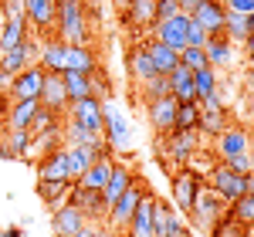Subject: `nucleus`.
I'll return each mask as SVG.
<instances>
[{
  "label": "nucleus",
  "instance_id": "nucleus-58",
  "mask_svg": "<svg viewBox=\"0 0 254 237\" xmlns=\"http://www.w3.org/2000/svg\"><path fill=\"white\" fill-rule=\"evenodd\" d=\"M116 3H119V10H122V7H129V0H116Z\"/></svg>",
  "mask_w": 254,
  "mask_h": 237
},
{
  "label": "nucleus",
  "instance_id": "nucleus-48",
  "mask_svg": "<svg viewBox=\"0 0 254 237\" xmlns=\"http://www.w3.org/2000/svg\"><path fill=\"white\" fill-rule=\"evenodd\" d=\"M75 237H116V234H112V227H105V224H92V220H88Z\"/></svg>",
  "mask_w": 254,
  "mask_h": 237
},
{
  "label": "nucleus",
  "instance_id": "nucleus-32",
  "mask_svg": "<svg viewBox=\"0 0 254 237\" xmlns=\"http://www.w3.org/2000/svg\"><path fill=\"white\" fill-rule=\"evenodd\" d=\"M68 71H81V75H95L98 71V58L88 44H75L68 48Z\"/></svg>",
  "mask_w": 254,
  "mask_h": 237
},
{
  "label": "nucleus",
  "instance_id": "nucleus-44",
  "mask_svg": "<svg viewBox=\"0 0 254 237\" xmlns=\"http://www.w3.org/2000/svg\"><path fill=\"white\" fill-rule=\"evenodd\" d=\"M180 64H183L187 71H200V68H207V55H203V48H183V51H180Z\"/></svg>",
  "mask_w": 254,
  "mask_h": 237
},
{
  "label": "nucleus",
  "instance_id": "nucleus-9",
  "mask_svg": "<svg viewBox=\"0 0 254 237\" xmlns=\"http://www.w3.org/2000/svg\"><path fill=\"white\" fill-rule=\"evenodd\" d=\"M224 200L217 197L210 186H203V193L196 197V207H193V214H190V220H193V227H200V231H214V224L220 217H224Z\"/></svg>",
  "mask_w": 254,
  "mask_h": 237
},
{
  "label": "nucleus",
  "instance_id": "nucleus-54",
  "mask_svg": "<svg viewBox=\"0 0 254 237\" xmlns=\"http://www.w3.org/2000/svg\"><path fill=\"white\" fill-rule=\"evenodd\" d=\"M3 237H24V231H20V227H7V231H3Z\"/></svg>",
  "mask_w": 254,
  "mask_h": 237
},
{
  "label": "nucleus",
  "instance_id": "nucleus-37",
  "mask_svg": "<svg viewBox=\"0 0 254 237\" xmlns=\"http://www.w3.org/2000/svg\"><path fill=\"white\" fill-rule=\"evenodd\" d=\"M68 190L71 183H38V200L48 210H58L61 203H68Z\"/></svg>",
  "mask_w": 254,
  "mask_h": 237
},
{
  "label": "nucleus",
  "instance_id": "nucleus-11",
  "mask_svg": "<svg viewBox=\"0 0 254 237\" xmlns=\"http://www.w3.org/2000/svg\"><path fill=\"white\" fill-rule=\"evenodd\" d=\"M251 132L244 125H227L220 136L214 139V153L220 159H231V156H241V153H251Z\"/></svg>",
  "mask_w": 254,
  "mask_h": 237
},
{
  "label": "nucleus",
  "instance_id": "nucleus-31",
  "mask_svg": "<svg viewBox=\"0 0 254 237\" xmlns=\"http://www.w3.org/2000/svg\"><path fill=\"white\" fill-rule=\"evenodd\" d=\"M146 51H149V61H153V68H156V75H170L176 64H180V55H176L173 48H166V44H159V41L146 38Z\"/></svg>",
  "mask_w": 254,
  "mask_h": 237
},
{
  "label": "nucleus",
  "instance_id": "nucleus-16",
  "mask_svg": "<svg viewBox=\"0 0 254 237\" xmlns=\"http://www.w3.org/2000/svg\"><path fill=\"white\" fill-rule=\"evenodd\" d=\"M176 99H156V102H146V122L153 125V132L156 136H166V132H173L176 125Z\"/></svg>",
  "mask_w": 254,
  "mask_h": 237
},
{
  "label": "nucleus",
  "instance_id": "nucleus-27",
  "mask_svg": "<svg viewBox=\"0 0 254 237\" xmlns=\"http://www.w3.org/2000/svg\"><path fill=\"white\" fill-rule=\"evenodd\" d=\"M112 163H116L112 156L95 159V163H92V166L75 179V186H81V190H102V186L109 183V177H112Z\"/></svg>",
  "mask_w": 254,
  "mask_h": 237
},
{
  "label": "nucleus",
  "instance_id": "nucleus-1",
  "mask_svg": "<svg viewBox=\"0 0 254 237\" xmlns=\"http://www.w3.org/2000/svg\"><path fill=\"white\" fill-rule=\"evenodd\" d=\"M55 34H58V41L68 44V48L88 44V14H85V3H78V0H58Z\"/></svg>",
  "mask_w": 254,
  "mask_h": 237
},
{
  "label": "nucleus",
  "instance_id": "nucleus-38",
  "mask_svg": "<svg viewBox=\"0 0 254 237\" xmlns=\"http://www.w3.org/2000/svg\"><path fill=\"white\" fill-rule=\"evenodd\" d=\"M27 41V20H3V31H0V55L17 48Z\"/></svg>",
  "mask_w": 254,
  "mask_h": 237
},
{
  "label": "nucleus",
  "instance_id": "nucleus-12",
  "mask_svg": "<svg viewBox=\"0 0 254 237\" xmlns=\"http://www.w3.org/2000/svg\"><path fill=\"white\" fill-rule=\"evenodd\" d=\"M159 139H166V159L170 163H176V166H190L196 156V132H180V129H173V132H166V136H159Z\"/></svg>",
  "mask_w": 254,
  "mask_h": 237
},
{
  "label": "nucleus",
  "instance_id": "nucleus-51",
  "mask_svg": "<svg viewBox=\"0 0 254 237\" xmlns=\"http://www.w3.org/2000/svg\"><path fill=\"white\" fill-rule=\"evenodd\" d=\"M241 48H244V58H248V64L254 68V34H248V41H244Z\"/></svg>",
  "mask_w": 254,
  "mask_h": 237
},
{
  "label": "nucleus",
  "instance_id": "nucleus-60",
  "mask_svg": "<svg viewBox=\"0 0 254 237\" xmlns=\"http://www.w3.org/2000/svg\"><path fill=\"white\" fill-rule=\"evenodd\" d=\"M78 3H85V7H88V3H92V0H78Z\"/></svg>",
  "mask_w": 254,
  "mask_h": 237
},
{
  "label": "nucleus",
  "instance_id": "nucleus-10",
  "mask_svg": "<svg viewBox=\"0 0 254 237\" xmlns=\"http://www.w3.org/2000/svg\"><path fill=\"white\" fill-rule=\"evenodd\" d=\"M24 17H27V24H34V27H38V34L55 38L58 3H55V0H24Z\"/></svg>",
  "mask_w": 254,
  "mask_h": 237
},
{
  "label": "nucleus",
  "instance_id": "nucleus-45",
  "mask_svg": "<svg viewBox=\"0 0 254 237\" xmlns=\"http://www.w3.org/2000/svg\"><path fill=\"white\" fill-rule=\"evenodd\" d=\"M210 237H248V231L241 227V224H234L231 217H220L214 224V231H210Z\"/></svg>",
  "mask_w": 254,
  "mask_h": 237
},
{
  "label": "nucleus",
  "instance_id": "nucleus-8",
  "mask_svg": "<svg viewBox=\"0 0 254 237\" xmlns=\"http://www.w3.org/2000/svg\"><path fill=\"white\" fill-rule=\"evenodd\" d=\"M187 31H190V17H187V14H176V17H170V20L153 24V41L173 48L176 55H180V51L187 48Z\"/></svg>",
  "mask_w": 254,
  "mask_h": 237
},
{
  "label": "nucleus",
  "instance_id": "nucleus-6",
  "mask_svg": "<svg viewBox=\"0 0 254 237\" xmlns=\"http://www.w3.org/2000/svg\"><path fill=\"white\" fill-rule=\"evenodd\" d=\"M64 118H71L75 125L88 129L92 136H102V102H98L95 95H88V99L71 102V105L64 109Z\"/></svg>",
  "mask_w": 254,
  "mask_h": 237
},
{
  "label": "nucleus",
  "instance_id": "nucleus-47",
  "mask_svg": "<svg viewBox=\"0 0 254 237\" xmlns=\"http://www.w3.org/2000/svg\"><path fill=\"white\" fill-rule=\"evenodd\" d=\"M180 14V0H156V24Z\"/></svg>",
  "mask_w": 254,
  "mask_h": 237
},
{
  "label": "nucleus",
  "instance_id": "nucleus-14",
  "mask_svg": "<svg viewBox=\"0 0 254 237\" xmlns=\"http://www.w3.org/2000/svg\"><path fill=\"white\" fill-rule=\"evenodd\" d=\"M122 24L129 31H153L156 24V0H129V7L119 10Z\"/></svg>",
  "mask_w": 254,
  "mask_h": 237
},
{
  "label": "nucleus",
  "instance_id": "nucleus-2",
  "mask_svg": "<svg viewBox=\"0 0 254 237\" xmlns=\"http://www.w3.org/2000/svg\"><path fill=\"white\" fill-rule=\"evenodd\" d=\"M102 139L109 149H126L132 142V125L116 102H102Z\"/></svg>",
  "mask_w": 254,
  "mask_h": 237
},
{
  "label": "nucleus",
  "instance_id": "nucleus-26",
  "mask_svg": "<svg viewBox=\"0 0 254 237\" xmlns=\"http://www.w3.org/2000/svg\"><path fill=\"white\" fill-rule=\"evenodd\" d=\"M38 102H41V109H51V112L64 116L68 95H64V81H61V75H48V71H44V88H41Z\"/></svg>",
  "mask_w": 254,
  "mask_h": 237
},
{
  "label": "nucleus",
  "instance_id": "nucleus-7",
  "mask_svg": "<svg viewBox=\"0 0 254 237\" xmlns=\"http://www.w3.org/2000/svg\"><path fill=\"white\" fill-rule=\"evenodd\" d=\"M139 197H142V186L132 183V186H129V190L109 207V214H105V227H112V231H126L129 220H132V214H136V207H139Z\"/></svg>",
  "mask_w": 254,
  "mask_h": 237
},
{
  "label": "nucleus",
  "instance_id": "nucleus-52",
  "mask_svg": "<svg viewBox=\"0 0 254 237\" xmlns=\"http://www.w3.org/2000/svg\"><path fill=\"white\" fill-rule=\"evenodd\" d=\"M244 105H248V112L254 116V78L248 81V88H244Z\"/></svg>",
  "mask_w": 254,
  "mask_h": 237
},
{
  "label": "nucleus",
  "instance_id": "nucleus-23",
  "mask_svg": "<svg viewBox=\"0 0 254 237\" xmlns=\"http://www.w3.org/2000/svg\"><path fill=\"white\" fill-rule=\"evenodd\" d=\"M183 234H187V227L173 214V207L156 200V207H153V237H183Z\"/></svg>",
  "mask_w": 254,
  "mask_h": 237
},
{
  "label": "nucleus",
  "instance_id": "nucleus-13",
  "mask_svg": "<svg viewBox=\"0 0 254 237\" xmlns=\"http://www.w3.org/2000/svg\"><path fill=\"white\" fill-rule=\"evenodd\" d=\"M38 55H41V48L27 38L24 44H17V48H10V51H3V55H0V71L14 78V75H20L24 68L38 64Z\"/></svg>",
  "mask_w": 254,
  "mask_h": 237
},
{
  "label": "nucleus",
  "instance_id": "nucleus-18",
  "mask_svg": "<svg viewBox=\"0 0 254 237\" xmlns=\"http://www.w3.org/2000/svg\"><path fill=\"white\" fill-rule=\"evenodd\" d=\"M85 224H88V217L71 203H61L58 210H51V234L55 237H75Z\"/></svg>",
  "mask_w": 254,
  "mask_h": 237
},
{
  "label": "nucleus",
  "instance_id": "nucleus-20",
  "mask_svg": "<svg viewBox=\"0 0 254 237\" xmlns=\"http://www.w3.org/2000/svg\"><path fill=\"white\" fill-rule=\"evenodd\" d=\"M38 64L48 75H64V71H68V44H61L58 38H48L41 44Z\"/></svg>",
  "mask_w": 254,
  "mask_h": 237
},
{
  "label": "nucleus",
  "instance_id": "nucleus-29",
  "mask_svg": "<svg viewBox=\"0 0 254 237\" xmlns=\"http://www.w3.org/2000/svg\"><path fill=\"white\" fill-rule=\"evenodd\" d=\"M126 64H129V75L142 85V81L156 78V68H153V61H149V51H146V44H132L129 48V55H126Z\"/></svg>",
  "mask_w": 254,
  "mask_h": 237
},
{
  "label": "nucleus",
  "instance_id": "nucleus-4",
  "mask_svg": "<svg viewBox=\"0 0 254 237\" xmlns=\"http://www.w3.org/2000/svg\"><path fill=\"white\" fill-rule=\"evenodd\" d=\"M207 183H210V190H214L224 203H234V200L248 197V177H237L227 166H214V170L207 173Z\"/></svg>",
  "mask_w": 254,
  "mask_h": 237
},
{
  "label": "nucleus",
  "instance_id": "nucleus-40",
  "mask_svg": "<svg viewBox=\"0 0 254 237\" xmlns=\"http://www.w3.org/2000/svg\"><path fill=\"white\" fill-rule=\"evenodd\" d=\"M3 142H7V149H10V159H24V156H31L34 136L24 132V129H10V132L3 136Z\"/></svg>",
  "mask_w": 254,
  "mask_h": 237
},
{
  "label": "nucleus",
  "instance_id": "nucleus-53",
  "mask_svg": "<svg viewBox=\"0 0 254 237\" xmlns=\"http://www.w3.org/2000/svg\"><path fill=\"white\" fill-rule=\"evenodd\" d=\"M200 3H203V0H180V14H187V17H190Z\"/></svg>",
  "mask_w": 254,
  "mask_h": 237
},
{
  "label": "nucleus",
  "instance_id": "nucleus-46",
  "mask_svg": "<svg viewBox=\"0 0 254 237\" xmlns=\"http://www.w3.org/2000/svg\"><path fill=\"white\" fill-rule=\"evenodd\" d=\"M224 166H227L231 173H237V177H248V173H251V156H248V153L231 156V159H224Z\"/></svg>",
  "mask_w": 254,
  "mask_h": 237
},
{
  "label": "nucleus",
  "instance_id": "nucleus-49",
  "mask_svg": "<svg viewBox=\"0 0 254 237\" xmlns=\"http://www.w3.org/2000/svg\"><path fill=\"white\" fill-rule=\"evenodd\" d=\"M207 44V31L203 27H196L193 20H190V31H187V48H203Z\"/></svg>",
  "mask_w": 254,
  "mask_h": 237
},
{
  "label": "nucleus",
  "instance_id": "nucleus-17",
  "mask_svg": "<svg viewBox=\"0 0 254 237\" xmlns=\"http://www.w3.org/2000/svg\"><path fill=\"white\" fill-rule=\"evenodd\" d=\"M38 183H71V170H68V153L64 146L41 156L38 163Z\"/></svg>",
  "mask_w": 254,
  "mask_h": 237
},
{
  "label": "nucleus",
  "instance_id": "nucleus-50",
  "mask_svg": "<svg viewBox=\"0 0 254 237\" xmlns=\"http://www.w3.org/2000/svg\"><path fill=\"white\" fill-rule=\"evenodd\" d=\"M224 7L227 10H234V14H254V0H224Z\"/></svg>",
  "mask_w": 254,
  "mask_h": 237
},
{
  "label": "nucleus",
  "instance_id": "nucleus-34",
  "mask_svg": "<svg viewBox=\"0 0 254 237\" xmlns=\"http://www.w3.org/2000/svg\"><path fill=\"white\" fill-rule=\"evenodd\" d=\"M231 122H227V112L224 109H200V122H196V132H203V136H220L224 129H227Z\"/></svg>",
  "mask_w": 254,
  "mask_h": 237
},
{
  "label": "nucleus",
  "instance_id": "nucleus-36",
  "mask_svg": "<svg viewBox=\"0 0 254 237\" xmlns=\"http://www.w3.org/2000/svg\"><path fill=\"white\" fill-rule=\"evenodd\" d=\"M224 217H231L234 224H241L244 231H251L254 227V197H241L234 203H227L224 207Z\"/></svg>",
  "mask_w": 254,
  "mask_h": 237
},
{
  "label": "nucleus",
  "instance_id": "nucleus-35",
  "mask_svg": "<svg viewBox=\"0 0 254 237\" xmlns=\"http://www.w3.org/2000/svg\"><path fill=\"white\" fill-rule=\"evenodd\" d=\"M217 88H220V71L217 68H200V71H193V92H196V102L210 99Z\"/></svg>",
  "mask_w": 254,
  "mask_h": 237
},
{
  "label": "nucleus",
  "instance_id": "nucleus-41",
  "mask_svg": "<svg viewBox=\"0 0 254 237\" xmlns=\"http://www.w3.org/2000/svg\"><path fill=\"white\" fill-rule=\"evenodd\" d=\"M196 122H200V102H187V105H176V125L180 132H196Z\"/></svg>",
  "mask_w": 254,
  "mask_h": 237
},
{
  "label": "nucleus",
  "instance_id": "nucleus-59",
  "mask_svg": "<svg viewBox=\"0 0 254 237\" xmlns=\"http://www.w3.org/2000/svg\"><path fill=\"white\" fill-rule=\"evenodd\" d=\"M248 156H251V173H254V146H251V153H248Z\"/></svg>",
  "mask_w": 254,
  "mask_h": 237
},
{
  "label": "nucleus",
  "instance_id": "nucleus-33",
  "mask_svg": "<svg viewBox=\"0 0 254 237\" xmlns=\"http://www.w3.org/2000/svg\"><path fill=\"white\" fill-rule=\"evenodd\" d=\"M61 81H64V95H68V105L92 95V75H81V71H64V75H61Z\"/></svg>",
  "mask_w": 254,
  "mask_h": 237
},
{
  "label": "nucleus",
  "instance_id": "nucleus-28",
  "mask_svg": "<svg viewBox=\"0 0 254 237\" xmlns=\"http://www.w3.org/2000/svg\"><path fill=\"white\" fill-rule=\"evenodd\" d=\"M170 78V99H176L180 105L187 102H196V92H193V71H187L183 64H176L173 71L166 75Z\"/></svg>",
  "mask_w": 254,
  "mask_h": 237
},
{
  "label": "nucleus",
  "instance_id": "nucleus-30",
  "mask_svg": "<svg viewBox=\"0 0 254 237\" xmlns=\"http://www.w3.org/2000/svg\"><path fill=\"white\" fill-rule=\"evenodd\" d=\"M41 112V102H10L7 105V129H24V132H31V122L34 116Z\"/></svg>",
  "mask_w": 254,
  "mask_h": 237
},
{
  "label": "nucleus",
  "instance_id": "nucleus-43",
  "mask_svg": "<svg viewBox=\"0 0 254 237\" xmlns=\"http://www.w3.org/2000/svg\"><path fill=\"white\" fill-rule=\"evenodd\" d=\"M61 125V116L58 112H51V109H41L34 122H31V136H44V132H51V129H58Z\"/></svg>",
  "mask_w": 254,
  "mask_h": 237
},
{
  "label": "nucleus",
  "instance_id": "nucleus-15",
  "mask_svg": "<svg viewBox=\"0 0 254 237\" xmlns=\"http://www.w3.org/2000/svg\"><path fill=\"white\" fill-rule=\"evenodd\" d=\"M224 14H227L224 0H203L193 14H190V20H193L196 27L207 31V38H217V34H224Z\"/></svg>",
  "mask_w": 254,
  "mask_h": 237
},
{
  "label": "nucleus",
  "instance_id": "nucleus-3",
  "mask_svg": "<svg viewBox=\"0 0 254 237\" xmlns=\"http://www.w3.org/2000/svg\"><path fill=\"white\" fill-rule=\"evenodd\" d=\"M203 193V177L196 173L193 166H180L173 177V203L180 207L183 217H190L196 207V197Z\"/></svg>",
  "mask_w": 254,
  "mask_h": 237
},
{
  "label": "nucleus",
  "instance_id": "nucleus-61",
  "mask_svg": "<svg viewBox=\"0 0 254 237\" xmlns=\"http://www.w3.org/2000/svg\"><path fill=\"white\" fill-rule=\"evenodd\" d=\"M248 132H251V142H254V129H248Z\"/></svg>",
  "mask_w": 254,
  "mask_h": 237
},
{
  "label": "nucleus",
  "instance_id": "nucleus-21",
  "mask_svg": "<svg viewBox=\"0 0 254 237\" xmlns=\"http://www.w3.org/2000/svg\"><path fill=\"white\" fill-rule=\"evenodd\" d=\"M203 55H207V64H210V68H217V71H224V68H234V61H237L234 44L224 38V34H217V38H207V44H203Z\"/></svg>",
  "mask_w": 254,
  "mask_h": 237
},
{
  "label": "nucleus",
  "instance_id": "nucleus-39",
  "mask_svg": "<svg viewBox=\"0 0 254 237\" xmlns=\"http://www.w3.org/2000/svg\"><path fill=\"white\" fill-rule=\"evenodd\" d=\"M224 38L231 41V44H244V41H248V17L227 10V14H224Z\"/></svg>",
  "mask_w": 254,
  "mask_h": 237
},
{
  "label": "nucleus",
  "instance_id": "nucleus-57",
  "mask_svg": "<svg viewBox=\"0 0 254 237\" xmlns=\"http://www.w3.org/2000/svg\"><path fill=\"white\" fill-rule=\"evenodd\" d=\"M248 34H254V14H248Z\"/></svg>",
  "mask_w": 254,
  "mask_h": 237
},
{
  "label": "nucleus",
  "instance_id": "nucleus-22",
  "mask_svg": "<svg viewBox=\"0 0 254 237\" xmlns=\"http://www.w3.org/2000/svg\"><path fill=\"white\" fill-rule=\"evenodd\" d=\"M153 207H156V197L149 193V190H142V197H139V207L132 220H129V237H153Z\"/></svg>",
  "mask_w": 254,
  "mask_h": 237
},
{
  "label": "nucleus",
  "instance_id": "nucleus-24",
  "mask_svg": "<svg viewBox=\"0 0 254 237\" xmlns=\"http://www.w3.org/2000/svg\"><path fill=\"white\" fill-rule=\"evenodd\" d=\"M64 153H68V170H71V183H75L95 159L109 156L112 149H109V146H102V149H92V146H64Z\"/></svg>",
  "mask_w": 254,
  "mask_h": 237
},
{
  "label": "nucleus",
  "instance_id": "nucleus-56",
  "mask_svg": "<svg viewBox=\"0 0 254 237\" xmlns=\"http://www.w3.org/2000/svg\"><path fill=\"white\" fill-rule=\"evenodd\" d=\"M248 197H254V173H248Z\"/></svg>",
  "mask_w": 254,
  "mask_h": 237
},
{
  "label": "nucleus",
  "instance_id": "nucleus-5",
  "mask_svg": "<svg viewBox=\"0 0 254 237\" xmlns=\"http://www.w3.org/2000/svg\"><path fill=\"white\" fill-rule=\"evenodd\" d=\"M41 88H44V68L41 64H31L24 68L20 75L10 78V88H7V99L10 102H38L41 99Z\"/></svg>",
  "mask_w": 254,
  "mask_h": 237
},
{
  "label": "nucleus",
  "instance_id": "nucleus-25",
  "mask_svg": "<svg viewBox=\"0 0 254 237\" xmlns=\"http://www.w3.org/2000/svg\"><path fill=\"white\" fill-rule=\"evenodd\" d=\"M136 183V173L126 166V163H112V177H109V183L102 186V200H105V207H112L129 186Z\"/></svg>",
  "mask_w": 254,
  "mask_h": 237
},
{
  "label": "nucleus",
  "instance_id": "nucleus-19",
  "mask_svg": "<svg viewBox=\"0 0 254 237\" xmlns=\"http://www.w3.org/2000/svg\"><path fill=\"white\" fill-rule=\"evenodd\" d=\"M68 203L78 207L88 220H102L109 214V207H105V200H102V190H81L75 183H71V190H68Z\"/></svg>",
  "mask_w": 254,
  "mask_h": 237
},
{
  "label": "nucleus",
  "instance_id": "nucleus-42",
  "mask_svg": "<svg viewBox=\"0 0 254 237\" xmlns=\"http://www.w3.org/2000/svg\"><path fill=\"white\" fill-rule=\"evenodd\" d=\"M142 102H156V99H170V78L166 75H156V78L142 81Z\"/></svg>",
  "mask_w": 254,
  "mask_h": 237
},
{
  "label": "nucleus",
  "instance_id": "nucleus-62",
  "mask_svg": "<svg viewBox=\"0 0 254 237\" xmlns=\"http://www.w3.org/2000/svg\"><path fill=\"white\" fill-rule=\"evenodd\" d=\"M55 3H58V0H55Z\"/></svg>",
  "mask_w": 254,
  "mask_h": 237
},
{
  "label": "nucleus",
  "instance_id": "nucleus-55",
  "mask_svg": "<svg viewBox=\"0 0 254 237\" xmlns=\"http://www.w3.org/2000/svg\"><path fill=\"white\" fill-rule=\"evenodd\" d=\"M0 118H7V95L0 92Z\"/></svg>",
  "mask_w": 254,
  "mask_h": 237
}]
</instances>
